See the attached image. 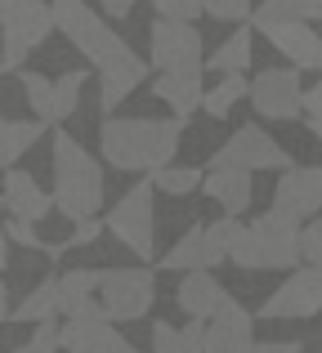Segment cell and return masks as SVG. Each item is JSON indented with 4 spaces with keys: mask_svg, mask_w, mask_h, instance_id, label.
<instances>
[{
    "mask_svg": "<svg viewBox=\"0 0 322 353\" xmlns=\"http://www.w3.org/2000/svg\"><path fill=\"white\" fill-rule=\"evenodd\" d=\"M197 188L206 192L224 215H242V210H251V201H255L251 170H237V165H206Z\"/></svg>",
    "mask_w": 322,
    "mask_h": 353,
    "instance_id": "obj_16",
    "label": "cell"
},
{
    "mask_svg": "<svg viewBox=\"0 0 322 353\" xmlns=\"http://www.w3.org/2000/svg\"><path fill=\"white\" fill-rule=\"evenodd\" d=\"M210 165H237V170H251V174H260V170H287V165H291V152L269 134V130H260V125H237L233 134L215 148Z\"/></svg>",
    "mask_w": 322,
    "mask_h": 353,
    "instance_id": "obj_8",
    "label": "cell"
},
{
    "mask_svg": "<svg viewBox=\"0 0 322 353\" xmlns=\"http://www.w3.org/2000/svg\"><path fill=\"white\" fill-rule=\"evenodd\" d=\"M201 72H157L152 77V99L174 112V121H188L201 103Z\"/></svg>",
    "mask_w": 322,
    "mask_h": 353,
    "instance_id": "obj_20",
    "label": "cell"
},
{
    "mask_svg": "<svg viewBox=\"0 0 322 353\" xmlns=\"http://www.w3.org/2000/svg\"><path fill=\"white\" fill-rule=\"evenodd\" d=\"M99 237H103V219H99V215H90V219H77L72 237L54 241V246H41V250H45L50 259H59V255H68V250H77V246H94Z\"/></svg>",
    "mask_w": 322,
    "mask_h": 353,
    "instance_id": "obj_30",
    "label": "cell"
},
{
    "mask_svg": "<svg viewBox=\"0 0 322 353\" xmlns=\"http://www.w3.org/2000/svg\"><path fill=\"white\" fill-rule=\"evenodd\" d=\"M0 125H5V117H0Z\"/></svg>",
    "mask_w": 322,
    "mask_h": 353,
    "instance_id": "obj_45",
    "label": "cell"
},
{
    "mask_svg": "<svg viewBox=\"0 0 322 353\" xmlns=\"http://www.w3.org/2000/svg\"><path fill=\"white\" fill-rule=\"evenodd\" d=\"M36 139H45V121H9L0 125V165H18V157H27L36 148Z\"/></svg>",
    "mask_w": 322,
    "mask_h": 353,
    "instance_id": "obj_24",
    "label": "cell"
},
{
    "mask_svg": "<svg viewBox=\"0 0 322 353\" xmlns=\"http://www.w3.org/2000/svg\"><path fill=\"white\" fill-rule=\"evenodd\" d=\"M148 68L157 72H201V32L179 18H152Z\"/></svg>",
    "mask_w": 322,
    "mask_h": 353,
    "instance_id": "obj_9",
    "label": "cell"
},
{
    "mask_svg": "<svg viewBox=\"0 0 322 353\" xmlns=\"http://www.w3.org/2000/svg\"><path fill=\"white\" fill-rule=\"evenodd\" d=\"M273 215L291 219V224H305L322 210V170L318 165H296L291 161L282 170L278 188H273Z\"/></svg>",
    "mask_w": 322,
    "mask_h": 353,
    "instance_id": "obj_11",
    "label": "cell"
},
{
    "mask_svg": "<svg viewBox=\"0 0 322 353\" xmlns=\"http://www.w3.org/2000/svg\"><path fill=\"white\" fill-rule=\"evenodd\" d=\"M0 72H9V68H5V59H0Z\"/></svg>",
    "mask_w": 322,
    "mask_h": 353,
    "instance_id": "obj_43",
    "label": "cell"
},
{
    "mask_svg": "<svg viewBox=\"0 0 322 353\" xmlns=\"http://www.w3.org/2000/svg\"><path fill=\"white\" fill-rule=\"evenodd\" d=\"M322 309V273L318 268H291L287 282H278V291L260 304V318L269 322H305V318H318Z\"/></svg>",
    "mask_w": 322,
    "mask_h": 353,
    "instance_id": "obj_10",
    "label": "cell"
},
{
    "mask_svg": "<svg viewBox=\"0 0 322 353\" xmlns=\"http://www.w3.org/2000/svg\"><path fill=\"white\" fill-rule=\"evenodd\" d=\"M255 32L269 36V45L278 54H287L296 72H318L322 68V36L314 32V23L305 18H287V23H264Z\"/></svg>",
    "mask_w": 322,
    "mask_h": 353,
    "instance_id": "obj_14",
    "label": "cell"
},
{
    "mask_svg": "<svg viewBox=\"0 0 322 353\" xmlns=\"http://www.w3.org/2000/svg\"><path fill=\"white\" fill-rule=\"evenodd\" d=\"M201 318H188V327L152 322V353H201Z\"/></svg>",
    "mask_w": 322,
    "mask_h": 353,
    "instance_id": "obj_28",
    "label": "cell"
},
{
    "mask_svg": "<svg viewBox=\"0 0 322 353\" xmlns=\"http://www.w3.org/2000/svg\"><path fill=\"white\" fill-rule=\"evenodd\" d=\"M219 264H224V246L206 233V224H192L188 233H183L161 255V268H170V273H188V268H219Z\"/></svg>",
    "mask_w": 322,
    "mask_h": 353,
    "instance_id": "obj_18",
    "label": "cell"
},
{
    "mask_svg": "<svg viewBox=\"0 0 322 353\" xmlns=\"http://www.w3.org/2000/svg\"><path fill=\"white\" fill-rule=\"evenodd\" d=\"M50 165H54V210L63 219H90L103 210V165L81 148V139H72L68 130H54L50 139Z\"/></svg>",
    "mask_w": 322,
    "mask_h": 353,
    "instance_id": "obj_3",
    "label": "cell"
},
{
    "mask_svg": "<svg viewBox=\"0 0 322 353\" xmlns=\"http://www.w3.org/2000/svg\"><path fill=\"white\" fill-rule=\"evenodd\" d=\"M174 304H179L188 318H215L219 309L228 304V291H224V282H219L210 268H188L183 273V282H179V291H174Z\"/></svg>",
    "mask_w": 322,
    "mask_h": 353,
    "instance_id": "obj_17",
    "label": "cell"
},
{
    "mask_svg": "<svg viewBox=\"0 0 322 353\" xmlns=\"http://www.w3.org/2000/svg\"><path fill=\"white\" fill-rule=\"evenodd\" d=\"M9 9H14V0H0V18H5V14H9Z\"/></svg>",
    "mask_w": 322,
    "mask_h": 353,
    "instance_id": "obj_42",
    "label": "cell"
},
{
    "mask_svg": "<svg viewBox=\"0 0 322 353\" xmlns=\"http://www.w3.org/2000/svg\"><path fill=\"white\" fill-rule=\"evenodd\" d=\"M0 32H5V45H0V59L5 68H23L36 50L45 45V36L54 32V14H50V0H14L5 18H0Z\"/></svg>",
    "mask_w": 322,
    "mask_h": 353,
    "instance_id": "obj_7",
    "label": "cell"
},
{
    "mask_svg": "<svg viewBox=\"0 0 322 353\" xmlns=\"http://www.w3.org/2000/svg\"><path fill=\"white\" fill-rule=\"evenodd\" d=\"M251 59H255V32L237 23L233 36H228L210 59H201V72L210 68V72H219V77H224V72H246V68H251Z\"/></svg>",
    "mask_w": 322,
    "mask_h": 353,
    "instance_id": "obj_23",
    "label": "cell"
},
{
    "mask_svg": "<svg viewBox=\"0 0 322 353\" xmlns=\"http://www.w3.org/2000/svg\"><path fill=\"white\" fill-rule=\"evenodd\" d=\"M152 188H161L165 197H188V192H197L201 183V165H157V170H148Z\"/></svg>",
    "mask_w": 322,
    "mask_h": 353,
    "instance_id": "obj_29",
    "label": "cell"
},
{
    "mask_svg": "<svg viewBox=\"0 0 322 353\" xmlns=\"http://www.w3.org/2000/svg\"><path fill=\"white\" fill-rule=\"evenodd\" d=\"M5 318H9V282L0 277V322H5Z\"/></svg>",
    "mask_w": 322,
    "mask_h": 353,
    "instance_id": "obj_39",
    "label": "cell"
},
{
    "mask_svg": "<svg viewBox=\"0 0 322 353\" xmlns=\"http://www.w3.org/2000/svg\"><path fill=\"white\" fill-rule=\"evenodd\" d=\"M201 14L219 18V23H246L251 0H201Z\"/></svg>",
    "mask_w": 322,
    "mask_h": 353,
    "instance_id": "obj_32",
    "label": "cell"
},
{
    "mask_svg": "<svg viewBox=\"0 0 322 353\" xmlns=\"http://www.w3.org/2000/svg\"><path fill=\"white\" fill-rule=\"evenodd\" d=\"M59 282V318H77V313H103L94 300L99 291V268H68Z\"/></svg>",
    "mask_w": 322,
    "mask_h": 353,
    "instance_id": "obj_21",
    "label": "cell"
},
{
    "mask_svg": "<svg viewBox=\"0 0 322 353\" xmlns=\"http://www.w3.org/2000/svg\"><path fill=\"white\" fill-rule=\"evenodd\" d=\"M0 233H5V241H9V246H45L32 219H18V215H9L5 224H0Z\"/></svg>",
    "mask_w": 322,
    "mask_h": 353,
    "instance_id": "obj_33",
    "label": "cell"
},
{
    "mask_svg": "<svg viewBox=\"0 0 322 353\" xmlns=\"http://www.w3.org/2000/svg\"><path fill=\"white\" fill-rule=\"evenodd\" d=\"M157 300L152 268H99V309L108 322H139Z\"/></svg>",
    "mask_w": 322,
    "mask_h": 353,
    "instance_id": "obj_6",
    "label": "cell"
},
{
    "mask_svg": "<svg viewBox=\"0 0 322 353\" xmlns=\"http://www.w3.org/2000/svg\"><path fill=\"white\" fill-rule=\"evenodd\" d=\"M139 9V0H103V14L108 18H130Z\"/></svg>",
    "mask_w": 322,
    "mask_h": 353,
    "instance_id": "obj_38",
    "label": "cell"
},
{
    "mask_svg": "<svg viewBox=\"0 0 322 353\" xmlns=\"http://www.w3.org/2000/svg\"><path fill=\"white\" fill-rule=\"evenodd\" d=\"M246 99L264 121H296L300 117V72L296 68H264L246 81Z\"/></svg>",
    "mask_w": 322,
    "mask_h": 353,
    "instance_id": "obj_12",
    "label": "cell"
},
{
    "mask_svg": "<svg viewBox=\"0 0 322 353\" xmlns=\"http://www.w3.org/2000/svg\"><path fill=\"white\" fill-rule=\"evenodd\" d=\"M300 117H305V125H309V134H322V90L318 85H309V90H300Z\"/></svg>",
    "mask_w": 322,
    "mask_h": 353,
    "instance_id": "obj_34",
    "label": "cell"
},
{
    "mask_svg": "<svg viewBox=\"0 0 322 353\" xmlns=\"http://www.w3.org/2000/svg\"><path fill=\"white\" fill-rule=\"evenodd\" d=\"M251 345H255V318L228 295V304L201 327V353H251Z\"/></svg>",
    "mask_w": 322,
    "mask_h": 353,
    "instance_id": "obj_13",
    "label": "cell"
},
{
    "mask_svg": "<svg viewBox=\"0 0 322 353\" xmlns=\"http://www.w3.org/2000/svg\"><path fill=\"white\" fill-rule=\"evenodd\" d=\"M322 14V0H260V5H251V23L264 27V23H287V18H305V23H318ZM251 27V32H255Z\"/></svg>",
    "mask_w": 322,
    "mask_h": 353,
    "instance_id": "obj_26",
    "label": "cell"
},
{
    "mask_svg": "<svg viewBox=\"0 0 322 353\" xmlns=\"http://www.w3.org/2000/svg\"><path fill=\"white\" fill-rule=\"evenodd\" d=\"M296 233H300V224L264 210L251 224H237V233L224 246V259H233L246 273H260V268H296L300 264Z\"/></svg>",
    "mask_w": 322,
    "mask_h": 353,
    "instance_id": "obj_4",
    "label": "cell"
},
{
    "mask_svg": "<svg viewBox=\"0 0 322 353\" xmlns=\"http://www.w3.org/2000/svg\"><path fill=\"white\" fill-rule=\"evenodd\" d=\"M152 179H139L112 210H108L103 228L121 241L130 255H139L143 264L157 259V210H152Z\"/></svg>",
    "mask_w": 322,
    "mask_h": 353,
    "instance_id": "obj_5",
    "label": "cell"
},
{
    "mask_svg": "<svg viewBox=\"0 0 322 353\" xmlns=\"http://www.w3.org/2000/svg\"><path fill=\"white\" fill-rule=\"evenodd\" d=\"M251 353H305L296 340H255Z\"/></svg>",
    "mask_w": 322,
    "mask_h": 353,
    "instance_id": "obj_37",
    "label": "cell"
},
{
    "mask_svg": "<svg viewBox=\"0 0 322 353\" xmlns=\"http://www.w3.org/2000/svg\"><path fill=\"white\" fill-rule=\"evenodd\" d=\"M0 210H5V201H0Z\"/></svg>",
    "mask_w": 322,
    "mask_h": 353,
    "instance_id": "obj_44",
    "label": "cell"
},
{
    "mask_svg": "<svg viewBox=\"0 0 322 353\" xmlns=\"http://www.w3.org/2000/svg\"><path fill=\"white\" fill-rule=\"evenodd\" d=\"M85 81H90V68H72L63 77H50V99H45V112H41L45 125H63V121L77 112Z\"/></svg>",
    "mask_w": 322,
    "mask_h": 353,
    "instance_id": "obj_22",
    "label": "cell"
},
{
    "mask_svg": "<svg viewBox=\"0 0 322 353\" xmlns=\"http://www.w3.org/2000/svg\"><path fill=\"white\" fill-rule=\"evenodd\" d=\"M9 268V241H5V233H0V273Z\"/></svg>",
    "mask_w": 322,
    "mask_h": 353,
    "instance_id": "obj_40",
    "label": "cell"
},
{
    "mask_svg": "<svg viewBox=\"0 0 322 353\" xmlns=\"http://www.w3.org/2000/svg\"><path fill=\"white\" fill-rule=\"evenodd\" d=\"M14 353H59V345H54V318L36 322V336L27 340V345H18Z\"/></svg>",
    "mask_w": 322,
    "mask_h": 353,
    "instance_id": "obj_36",
    "label": "cell"
},
{
    "mask_svg": "<svg viewBox=\"0 0 322 353\" xmlns=\"http://www.w3.org/2000/svg\"><path fill=\"white\" fill-rule=\"evenodd\" d=\"M0 201H5V210H9V215L32 219V224H41L45 215H54L50 192H45V188H41V183H36L27 170H18V165H9L5 188H0Z\"/></svg>",
    "mask_w": 322,
    "mask_h": 353,
    "instance_id": "obj_19",
    "label": "cell"
},
{
    "mask_svg": "<svg viewBox=\"0 0 322 353\" xmlns=\"http://www.w3.org/2000/svg\"><path fill=\"white\" fill-rule=\"evenodd\" d=\"M50 14H54V27L85 54V63L99 72V108L103 112H117L134 90L148 81V59L125 45L121 32L108 27L103 14L85 5V0H50Z\"/></svg>",
    "mask_w": 322,
    "mask_h": 353,
    "instance_id": "obj_1",
    "label": "cell"
},
{
    "mask_svg": "<svg viewBox=\"0 0 322 353\" xmlns=\"http://www.w3.org/2000/svg\"><path fill=\"white\" fill-rule=\"evenodd\" d=\"M112 353H139V349H134V345H125V340H117V345H112Z\"/></svg>",
    "mask_w": 322,
    "mask_h": 353,
    "instance_id": "obj_41",
    "label": "cell"
},
{
    "mask_svg": "<svg viewBox=\"0 0 322 353\" xmlns=\"http://www.w3.org/2000/svg\"><path fill=\"white\" fill-rule=\"evenodd\" d=\"M183 139V121L174 117H108L99 130V152L121 174H148L174 161Z\"/></svg>",
    "mask_w": 322,
    "mask_h": 353,
    "instance_id": "obj_2",
    "label": "cell"
},
{
    "mask_svg": "<svg viewBox=\"0 0 322 353\" xmlns=\"http://www.w3.org/2000/svg\"><path fill=\"white\" fill-rule=\"evenodd\" d=\"M117 322H108L103 313H77L63 327H54V345L63 353H112L117 345Z\"/></svg>",
    "mask_w": 322,
    "mask_h": 353,
    "instance_id": "obj_15",
    "label": "cell"
},
{
    "mask_svg": "<svg viewBox=\"0 0 322 353\" xmlns=\"http://www.w3.org/2000/svg\"><path fill=\"white\" fill-rule=\"evenodd\" d=\"M157 18H179V23H197L201 0H152Z\"/></svg>",
    "mask_w": 322,
    "mask_h": 353,
    "instance_id": "obj_35",
    "label": "cell"
},
{
    "mask_svg": "<svg viewBox=\"0 0 322 353\" xmlns=\"http://www.w3.org/2000/svg\"><path fill=\"white\" fill-rule=\"evenodd\" d=\"M242 99H246V72H224L219 85L201 90V103L197 108H206V117H215V121H228Z\"/></svg>",
    "mask_w": 322,
    "mask_h": 353,
    "instance_id": "obj_25",
    "label": "cell"
},
{
    "mask_svg": "<svg viewBox=\"0 0 322 353\" xmlns=\"http://www.w3.org/2000/svg\"><path fill=\"white\" fill-rule=\"evenodd\" d=\"M296 246H300V264L318 268V259H322V224H318V215L300 224V233H296Z\"/></svg>",
    "mask_w": 322,
    "mask_h": 353,
    "instance_id": "obj_31",
    "label": "cell"
},
{
    "mask_svg": "<svg viewBox=\"0 0 322 353\" xmlns=\"http://www.w3.org/2000/svg\"><path fill=\"white\" fill-rule=\"evenodd\" d=\"M9 318L27 322V327H36V322H45V318H59V282L45 277L36 291H27L23 300H18V309H9Z\"/></svg>",
    "mask_w": 322,
    "mask_h": 353,
    "instance_id": "obj_27",
    "label": "cell"
}]
</instances>
